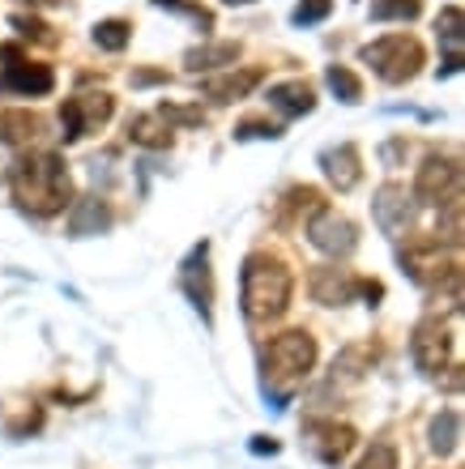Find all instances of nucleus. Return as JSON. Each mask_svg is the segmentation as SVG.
I'll return each instance as SVG.
<instances>
[{
	"label": "nucleus",
	"instance_id": "15",
	"mask_svg": "<svg viewBox=\"0 0 465 469\" xmlns=\"http://www.w3.org/2000/svg\"><path fill=\"white\" fill-rule=\"evenodd\" d=\"M269 107L282 116H307L316 107V94L307 81H282V86H269Z\"/></svg>",
	"mask_w": 465,
	"mask_h": 469
},
{
	"label": "nucleus",
	"instance_id": "17",
	"mask_svg": "<svg viewBox=\"0 0 465 469\" xmlns=\"http://www.w3.org/2000/svg\"><path fill=\"white\" fill-rule=\"evenodd\" d=\"M111 226V209L103 205V201H94V196H86V201H78V209H73V218H68V231L78 234H98Z\"/></svg>",
	"mask_w": 465,
	"mask_h": 469
},
{
	"label": "nucleus",
	"instance_id": "19",
	"mask_svg": "<svg viewBox=\"0 0 465 469\" xmlns=\"http://www.w3.org/2000/svg\"><path fill=\"white\" fill-rule=\"evenodd\" d=\"M457 443H461V414L457 410H439L436 422H431V448L439 456L457 453Z\"/></svg>",
	"mask_w": 465,
	"mask_h": 469
},
{
	"label": "nucleus",
	"instance_id": "8",
	"mask_svg": "<svg viewBox=\"0 0 465 469\" xmlns=\"http://www.w3.org/2000/svg\"><path fill=\"white\" fill-rule=\"evenodd\" d=\"M5 60H14V65L0 68V90L9 94H26V99H39V94H52L56 78L47 65H26V60H17L14 52H0Z\"/></svg>",
	"mask_w": 465,
	"mask_h": 469
},
{
	"label": "nucleus",
	"instance_id": "16",
	"mask_svg": "<svg viewBox=\"0 0 465 469\" xmlns=\"http://www.w3.org/2000/svg\"><path fill=\"white\" fill-rule=\"evenodd\" d=\"M461 26H465V17H461V9L457 5H449L444 14H439V22H436V30H439V39L449 43V60H444V78H452L457 68H461Z\"/></svg>",
	"mask_w": 465,
	"mask_h": 469
},
{
	"label": "nucleus",
	"instance_id": "21",
	"mask_svg": "<svg viewBox=\"0 0 465 469\" xmlns=\"http://www.w3.org/2000/svg\"><path fill=\"white\" fill-rule=\"evenodd\" d=\"M235 56H240V47H235V43H210V47H197V52H188V68H192V73H201V68L235 65Z\"/></svg>",
	"mask_w": 465,
	"mask_h": 469
},
{
	"label": "nucleus",
	"instance_id": "23",
	"mask_svg": "<svg viewBox=\"0 0 465 469\" xmlns=\"http://www.w3.org/2000/svg\"><path fill=\"white\" fill-rule=\"evenodd\" d=\"M325 81H329V90L337 94L342 103H359V99H363V81L355 78L346 65H333L329 73H325Z\"/></svg>",
	"mask_w": 465,
	"mask_h": 469
},
{
	"label": "nucleus",
	"instance_id": "10",
	"mask_svg": "<svg viewBox=\"0 0 465 469\" xmlns=\"http://www.w3.org/2000/svg\"><path fill=\"white\" fill-rule=\"evenodd\" d=\"M376 222L385 234H406L414 222V196H406L401 183H385L376 193Z\"/></svg>",
	"mask_w": 465,
	"mask_h": 469
},
{
	"label": "nucleus",
	"instance_id": "34",
	"mask_svg": "<svg viewBox=\"0 0 465 469\" xmlns=\"http://www.w3.org/2000/svg\"><path fill=\"white\" fill-rule=\"evenodd\" d=\"M226 5H248V0H226Z\"/></svg>",
	"mask_w": 465,
	"mask_h": 469
},
{
	"label": "nucleus",
	"instance_id": "3",
	"mask_svg": "<svg viewBox=\"0 0 465 469\" xmlns=\"http://www.w3.org/2000/svg\"><path fill=\"white\" fill-rule=\"evenodd\" d=\"M363 60L376 68V78L388 81V86H401V81H410L423 65V47L418 39L410 35H385V39H376L363 47Z\"/></svg>",
	"mask_w": 465,
	"mask_h": 469
},
{
	"label": "nucleus",
	"instance_id": "18",
	"mask_svg": "<svg viewBox=\"0 0 465 469\" xmlns=\"http://www.w3.org/2000/svg\"><path fill=\"white\" fill-rule=\"evenodd\" d=\"M256 81H261V73H256V68H248V73H231V78L205 81V94H210V99H218V103H235V99H243V94L253 90Z\"/></svg>",
	"mask_w": 465,
	"mask_h": 469
},
{
	"label": "nucleus",
	"instance_id": "1",
	"mask_svg": "<svg viewBox=\"0 0 465 469\" xmlns=\"http://www.w3.org/2000/svg\"><path fill=\"white\" fill-rule=\"evenodd\" d=\"M14 196L30 214L52 218L68 205V171L56 154H26L14 167Z\"/></svg>",
	"mask_w": 465,
	"mask_h": 469
},
{
	"label": "nucleus",
	"instance_id": "20",
	"mask_svg": "<svg viewBox=\"0 0 465 469\" xmlns=\"http://www.w3.org/2000/svg\"><path fill=\"white\" fill-rule=\"evenodd\" d=\"M35 132H39V120L30 116V111L0 107V141H30Z\"/></svg>",
	"mask_w": 465,
	"mask_h": 469
},
{
	"label": "nucleus",
	"instance_id": "31",
	"mask_svg": "<svg viewBox=\"0 0 465 469\" xmlns=\"http://www.w3.org/2000/svg\"><path fill=\"white\" fill-rule=\"evenodd\" d=\"M253 453H278V443L269 440V435H256V440H253Z\"/></svg>",
	"mask_w": 465,
	"mask_h": 469
},
{
	"label": "nucleus",
	"instance_id": "14",
	"mask_svg": "<svg viewBox=\"0 0 465 469\" xmlns=\"http://www.w3.org/2000/svg\"><path fill=\"white\" fill-rule=\"evenodd\" d=\"M307 435H320L316 443V456L325 465H337L350 448H355V431L350 427H337V422H307Z\"/></svg>",
	"mask_w": 465,
	"mask_h": 469
},
{
	"label": "nucleus",
	"instance_id": "33",
	"mask_svg": "<svg viewBox=\"0 0 465 469\" xmlns=\"http://www.w3.org/2000/svg\"><path fill=\"white\" fill-rule=\"evenodd\" d=\"M30 5H52V0H30Z\"/></svg>",
	"mask_w": 465,
	"mask_h": 469
},
{
	"label": "nucleus",
	"instance_id": "26",
	"mask_svg": "<svg viewBox=\"0 0 465 469\" xmlns=\"http://www.w3.org/2000/svg\"><path fill=\"white\" fill-rule=\"evenodd\" d=\"M333 9V0H299V9L291 14L294 26H316V22H325Z\"/></svg>",
	"mask_w": 465,
	"mask_h": 469
},
{
	"label": "nucleus",
	"instance_id": "30",
	"mask_svg": "<svg viewBox=\"0 0 465 469\" xmlns=\"http://www.w3.org/2000/svg\"><path fill=\"white\" fill-rule=\"evenodd\" d=\"M401 154H406V141H388L385 145V162H388V167H398Z\"/></svg>",
	"mask_w": 465,
	"mask_h": 469
},
{
	"label": "nucleus",
	"instance_id": "6",
	"mask_svg": "<svg viewBox=\"0 0 465 469\" xmlns=\"http://www.w3.org/2000/svg\"><path fill=\"white\" fill-rule=\"evenodd\" d=\"M116 103H111V94H81V99H68L65 111H60V124H65V141H78L86 132L103 129L107 120H111Z\"/></svg>",
	"mask_w": 465,
	"mask_h": 469
},
{
	"label": "nucleus",
	"instance_id": "11",
	"mask_svg": "<svg viewBox=\"0 0 465 469\" xmlns=\"http://www.w3.org/2000/svg\"><path fill=\"white\" fill-rule=\"evenodd\" d=\"M205 256H210V244L192 248V256H188V265H184V277H180V287H184V295L192 299V307L210 320L213 316V282H210V265H205Z\"/></svg>",
	"mask_w": 465,
	"mask_h": 469
},
{
	"label": "nucleus",
	"instance_id": "4",
	"mask_svg": "<svg viewBox=\"0 0 465 469\" xmlns=\"http://www.w3.org/2000/svg\"><path fill=\"white\" fill-rule=\"evenodd\" d=\"M316 363V338L304 333V328H291V333H278V338L265 346V367L269 376L278 380H299L312 371Z\"/></svg>",
	"mask_w": 465,
	"mask_h": 469
},
{
	"label": "nucleus",
	"instance_id": "27",
	"mask_svg": "<svg viewBox=\"0 0 465 469\" xmlns=\"http://www.w3.org/2000/svg\"><path fill=\"white\" fill-rule=\"evenodd\" d=\"M363 363H367V346H350V350H346L342 359L333 363V376L342 371L346 380H359L363 376Z\"/></svg>",
	"mask_w": 465,
	"mask_h": 469
},
{
	"label": "nucleus",
	"instance_id": "28",
	"mask_svg": "<svg viewBox=\"0 0 465 469\" xmlns=\"http://www.w3.org/2000/svg\"><path fill=\"white\" fill-rule=\"evenodd\" d=\"M359 469H398V448L393 443H372V453L359 461Z\"/></svg>",
	"mask_w": 465,
	"mask_h": 469
},
{
	"label": "nucleus",
	"instance_id": "22",
	"mask_svg": "<svg viewBox=\"0 0 465 469\" xmlns=\"http://www.w3.org/2000/svg\"><path fill=\"white\" fill-rule=\"evenodd\" d=\"M129 39H133V26H129V22H120V17H107V22H98V26H94V43H98L103 52H124V47H129Z\"/></svg>",
	"mask_w": 465,
	"mask_h": 469
},
{
	"label": "nucleus",
	"instance_id": "7",
	"mask_svg": "<svg viewBox=\"0 0 465 469\" xmlns=\"http://www.w3.org/2000/svg\"><path fill=\"white\" fill-rule=\"evenodd\" d=\"M307 239H312V248H320L325 256H350L355 244H359L355 222L342 218V214H333V209H320L316 218L307 222Z\"/></svg>",
	"mask_w": 465,
	"mask_h": 469
},
{
	"label": "nucleus",
	"instance_id": "13",
	"mask_svg": "<svg viewBox=\"0 0 465 469\" xmlns=\"http://www.w3.org/2000/svg\"><path fill=\"white\" fill-rule=\"evenodd\" d=\"M359 145H337V150H325L320 154V167H325V175H329V183L337 188V193H350L355 183L363 180V167H359Z\"/></svg>",
	"mask_w": 465,
	"mask_h": 469
},
{
	"label": "nucleus",
	"instance_id": "25",
	"mask_svg": "<svg viewBox=\"0 0 465 469\" xmlns=\"http://www.w3.org/2000/svg\"><path fill=\"white\" fill-rule=\"evenodd\" d=\"M129 137L141 145H167L171 141V129H162L154 116H137L133 124H129Z\"/></svg>",
	"mask_w": 465,
	"mask_h": 469
},
{
	"label": "nucleus",
	"instance_id": "5",
	"mask_svg": "<svg viewBox=\"0 0 465 469\" xmlns=\"http://www.w3.org/2000/svg\"><path fill=\"white\" fill-rule=\"evenodd\" d=\"M461 188V162L457 158H427L418 167V180H414V201L418 205H449Z\"/></svg>",
	"mask_w": 465,
	"mask_h": 469
},
{
	"label": "nucleus",
	"instance_id": "32",
	"mask_svg": "<svg viewBox=\"0 0 465 469\" xmlns=\"http://www.w3.org/2000/svg\"><path fill=\"white\" fill-rule=\"evenodd\" d=\"M137 86H154V81H167V73H137Z\"/></svg>",
	"mask_w": 465,
	"mask_h": 469
},
{
	"label": "nucleus",
	"instance_id": "2",
	"mask_svg": "<svg viewBox=\"0 0 465 469\" xmlns=\"http://www.w3.org/2000/svg\"><path fill=\"white\" fill-rule=\"evenodd\" d=\"M291 269L278 256L256 252L243 261V312L248 320H274L291 307Z\"/></svg>",
	"mask_w": 465,
	"mask_h": 469
},
{
	"label": "nucleus",
	"instance_id": "24",
	"mask_svg": "<svg viewBox=\"0 0 465 469\" xmlns=\"http://www.w3.org/2000/svg\"><path fill=\"white\" fill-rule=\"evenodd\" d=\"M423 14L418 0H376L372 5V22H410Z\"/></svg>",
	"mask_w": 465,
	"mask_h": 469
},
{
	"label": "nucleus",
	"instance_id": "29",
	"mask_svg": "<svg viewBox=\"0 0 465 469\" xmlns=\"http://www.w3.org/2000/svg\"><path fill=\"white\" fill-rule=\"evenodd\" d=\"M235 137H240V141H256V137H261V141H274V137H282V129L278 124H265V120H243L240 129H235Z\"/></svg>",
	"mask_w": 465,
	"mask_h": 469
},
{
	"label": "nucleus",
	"instance_id": "12",
	"mask_svg": "<svg viewBox=\"0 0 465 469\" xmlns=\"http://www.w3.org/2000/svg\"><path fill=\"white\" fill-rule=\"evenodd\" d=\"M307 290H312V299L325 303V307H342V303H350L355 295H363V282L350 277L346 269H316V274L307 277Z\"/></svg>",
	"mask_w": 465,
	"mask_h": 469
},
{
	"label": "nucleus",
	"instance_id": "9",
	"mask_svg": "<svg viewBox=\"0 0 465 469\" xmlns=\"http://www.w3.org/2000/svg\"><path fill=\"white\" fill-rule=\"evenodd\" d=\"M414 363H418V371H427V376H436L439 367L449 363V333H444V325H439L436 316H427L423 325L414 328Z\"/></svg>",
	"mask_w": 465,
	"mask_h": 469
}]
</instances>
